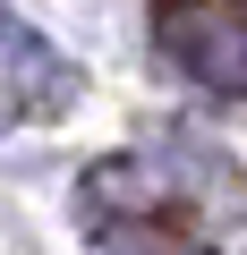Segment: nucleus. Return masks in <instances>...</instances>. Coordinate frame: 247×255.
Listing matches in <instances>:
<instances>
[{
	"label": "nucleus",
	"instance_id": "obj_1",
	"mask_svg": "<svg viewBox=\"0 0 247 255\" xmlns=\"http://www.w3.org/2000/svg\"><path fill=\"white\" fill-rule=\"evenodd\" d=\"M162 51L196 85L247 94V0H179V9H162Z\"/></svg>",
	"mask_w": 247,
	"mask_h": 255
}]
</instances>
